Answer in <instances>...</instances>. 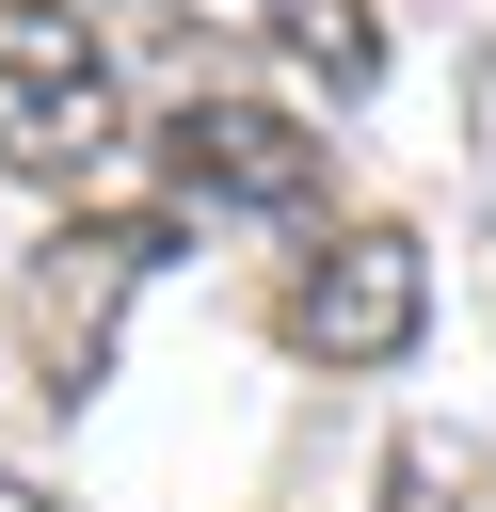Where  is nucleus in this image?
<instances>
[{"mask_svg":"<svg viewBox=\"0 0 496 512\" xmlns=\"http://www.w3.org/2000/svg\"><path fill=\"white\" fill-rule=\"evenodd\" d=\"M240 16H256V32H272L304 80H336V96L384 64V16H368V0H240Z\"/></svg>","mask_w":496,"mask_h":512,"instance_id":"39448f33","label":"nucleus"},{"mask_svg":"<svg viewBox=\"0 0 496 512\" xmlns=\"http://www.w3.org/2000/svg\"><path fill=\"white\" fill-rule=\"evenodd\" d=\"M144 144H160V192H176V208H224V224H304V208H320V128H304L288 96L192 80Z\"/></svg>","mask_w":496,"mask_h":512,"instance_id":"f03ea898","label":"nucleus"},{"mask_svg":"<svg viewBox=\"0 0 496 512\" xmlns=\"http://www.w3.org/2000/svg\"><path fill=\"white\" fill-rule=\"evenodd\" d=\"M160 272V224H128V208H80V224H48L32 240V272H16V352H32V384L48 400H96V368H112V320H128V288Z\"/></svg>","mask_w":496,"mask_h":512,"instance_id":"20e7f679","label":"nucleus"},{"mask_svg":"<svg viewBox=\"0 0 496 512\" xmlns=\"http://www.w3.org/2000/svg\"><path fill=\"white\" fill-rule=\"evenodd\" d=\"M416 320H432V256H416L400 224H320V240L288 256V288H272V336H288L304 368H400Z\"/></svg>","mask_w":496,"mask_h":512,"instance_id":"7ed1b4c3","label":"nucleus"},{"mask_svg":"<svg viewBox=\"0 0 496 512\" xmlns=\"http://www.w3.org/2000/svg\"><path fill=\"white\" fill-rule=\"evenodd\" d=\"M128 144V80H112V32L80 0H0V176L32 192H96Z\"/></svg>","mask_w":496,"mask_h":512,"instance_id":"f257e3e1","label":"nucleus"},{"mask_svg":"<svg viewBox=\"0 0 496 512\" xmlns=\"http://www.w3.org/2000/svg\"><path fill=\"white\" fill-rule=\"evenodd\" d=\"M0 512H48V496H32V480H16V464H0Z\"/></svg>","mask_w":496,"mask_h":512,"instance_id":"423d86ee","label":"nucleus"}]
</instances>
